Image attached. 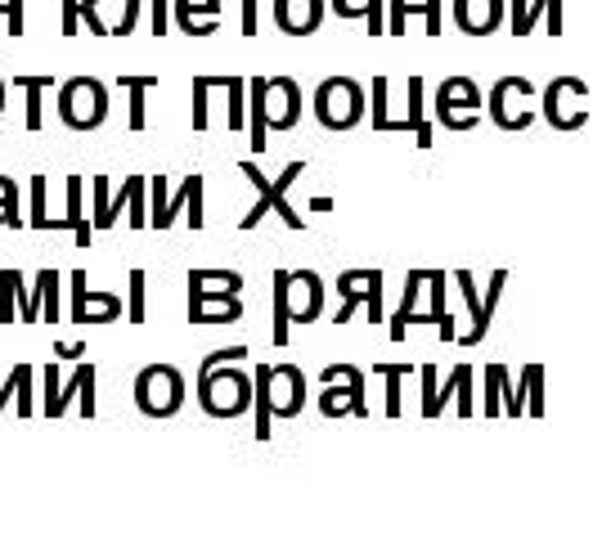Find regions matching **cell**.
<instances>
[{"label": "cell", "mask_w": 602, "mask_h": 539, "mask_svg": "<svg viewBox=\"0 0 602 539\" xmlns=\"http://www.w3.org/2000/svg\"><path fill=\"white\" fill-rule=\"evenodd\" d=\"M247 360V347H225V351H212L203 364H198V382H193V395H198V410L208 419H239L252 410L256 400V378L243 373L239 364Z\"/></svg>", "instance_id": "obj_1"}, {"label": "cell", "mask_w": 602, "mask_h": 539, "mask_svg": "<svg viewBox=\"0 0 602 539\" xmlns=\"http://www.w3.org/2000/svg\"><path fill=\"white\" fill-rule=\"evenodd\" d=\"M256 441H271L275 419H297L306 404V373L297 364H256Z\"/></svg>", "instance_id": "obj_2"}, {"label": "cell", "mask_w": 602, "mask_h": 539, "mask_svg": "<svg viewBox=\"0 0 602 539\" xmlns=\"http://www.w3.org/2000/svg\"><path fill=\"white\" fill-rule=\"evenodd\" d=\"M297 117H302V86L293 77H252L247 82L252 154L265 149V130H293Z\"/></svg>", "instance_id": "obj_3"}, {"label": "cell", "mask_w": 602, "mask_h": 539, "mask_svg": "<svg viewBox=\"0 0 602 539\" xmlns=\"http://www.w3.org/2000/svg\"><path fill=\"white\" fill-rule=\"evenodd\" d=\"M275 347H288L293 324H315L324 315V279L315 270H275Z\"/></svg>", "instance_id": "obj_4"}, {"label": "cell", "mask_w": 602, "mask_h": 539, "mask_svg": "<svg viewBox=\"0 0 602 539\" xmlns=\"http://www.w3.org/2000/svg\"><path fill=\"white\" fill-rule=\"evenodd\" d=\"M239 171H243V176L252 180V189H256L252 212L239 221V230H243V234H247V230H256V225L265 221V212H279V221H284L288 230H306L302 212L288 202V189H293V180H302L306 162H288V167H284V176H275V180H265V171H261L256 162H239Z\"/></svg>", "instance_id": "obj_5"}, {"label": "cell", "mask_w": 602, "mask_h": 539, "mask_svg": "<svg viewBox=\"0 0 602 539\" xmlns=\"http://www.w3.org/2000/svg\"><path fill=\"white\" fill-rule=\"evenodd\" d=\"M184 373L176 364H145L136 373V404L145 419H176L184 410Z\"/></svg>", "instance_id": "obj_6"}, {"label": "cell", "mask_w": 602, "mask_h": 539, "mask_svg": "<svg viewBox=\"0 0 602 539\" xmlns=\"http://www.w3.org/2000/svg\"><path fill=\"white\" fill-rule=\"evenodd\" d=\"M59 117L68 130H95L108 117V86L99 77H68L59 86Z\"/></svg>", "instance_id": "obj_7"}, {"label": "cell", "mask_w": 602, "mask_h": 539, "mask_svg": "<svg viewBox=\"0 0 602 539\" xmlns=\"http://www.w3.org/2000/svg\"><path fill=\"white\" fill-rule=\"evenodd\" d=\"M324 395H319V414L324 419H369V404H365V373L356 364H328L319 373Z\"/></svg>", "instance_id": "obj_8"}, {"label": "cell", "mask_w": 602, "mask_h": 539, "mask_svg": "<svg viewBox=\"0 0 602 539\" xmlns=\"http://www.w3.org/2000/svg\"><path fill=\"white\" fill-rule=\"evenodd\" d=\"M315 117L328 130H351L365 117V91L351 77H324L315 91Z\"/></svg>", "instance_id": "obj_9"}, {"label": "cell", "mask_w": 602, "mask_h": 539, "mask_svg": "<svg viewBox=\"0 0 602 539\" xmlns=\"http://www.w3.org/2000/svg\"><path fill=\"white\" fill-rule=\"evenodd\" d=\"M482 108V91L473 77H445L436 91V117L445 130H473Z\"/></svg>", "instance_id": "obj_10"}, {"label": "cell", "mask_w": 602, "mask_h": 539, "mask_svg": "<svg viewBox=\"0 0 602 539\" xmlns=\"http://www.w3.org/2000/svg\"><path fill=\"white\" fill-rule=\"evenodd\" d=\"M454 284H458V293L467 297V310H473V328H467L458 342H463V347H477L482 337L490 332L495 302H499V293L508 288V270H495V279H490V293H486V297H477V284H473V275H467V270H454Z\"/></svg>", "instance_id": "obj_11"}, {"label": "cell", "mask_w": 602, "mask_h": 539, "mask_svg": "<svg viewBox=\"0 0 602 539\" xmlns=\"http://www.w3.org/2000/svg\"><path fill=\"white\" fill-rule=\"evenodd\" d=\"M338 293H342L338 324H347L356 315V306L369 310V324H382V270H347L338 279Z\"/></svg>", "instance_id": "obj_12"}, {"label": "cell", "mask_w": 602, "mask_h": 539, "mask_svg": "<svg viewBox=\"0 0 602 539\" xmlns=\"http://www.w3.org/2000/svg\"><path fill=\"white\" fill-rule=\"evenodd\" d=\"M193 193H203V176H198V171L180 180L176 198L167 193V176H154V180H149V225H154V230H171V225H176V216H180V212H189Z\"/></svg>", "instance_id": "obj_13"}, {"label": "cell", "mask_w": 602, "mask_h": 539, "mask_svg": "<svg viewBox=\"0 0 602 539\" xmlns=\"http://www.w3.org/2000/svg\"><path fill=\"white\" fill-rule=\"evenodd\" d=\"M68 404H77V414L82 419H95V364H77L68 373V382H59V391L45 400V419H59V414H68Z\"/></svg>", "instance_id": "obj_14"}, {"label": "cell", "mask_w": 602, "mask_h": 539, "mask_svg": "<svg viewBox=\"0 0 602 539\" xmlns=\"http://www.w3.org/2000/svg\"><path fill=\"white\" fill-rule=\"evenodd\" d=\"M122 310L126 306L117 293H91L86 270H73V310H68L73 324H113V319H122Z\"/></svg>", "instance_id": "obj_15"}, {"label": "cell", "mask_w": 602, "mask_h": 539, "mask_svg": "<svg viewBox=\"0 0 602 539\" xmlns=\"http://www.w3.org/2000/svg\"><path fill=\"white\" fill-rule=\"evenodd\" d=\"M82 193H86V180H82V176H68V212L50 216V230H45V234H73L77 247H91L95 221H86V212H82V202H86Z\"/></svg>", "instance_id": "obj_16"}, {"label": "cell", "mask_w": 602, "mask_h": 539, "mask_svg": "<svg viewBox=\"0 0 602 539\" xmlns=\"http://www.w3.org/2000/svg\"><path fill=\"white\" fill-rule=\"evenodd\" d=\"M454 23L467 36H490L504 28V0H454Z\"/></svg>", "instance_id": "obj_17"}, {"label": "cell", "mask_w": 602, "mask_h": 539, "mask_svg": "<svg viewBox=\"0 0 602 539\" xmlns=\"http://www.w3.org/2000/svg\"><path fill=\"white\" fill-rule=\"evenodd\" d=\"M324 23V0H275V28L284 36H315Z\"/></svg>", "instance_id": "obj_18"}, {"label": "cell", "mask_w": 602, "mask_h": 539, "mask_svg": "<svg viewBox=\"0 0 602 539\" xmlns=\"http://www.w3.org/2000/svg\"><path fill=\"white\" fill-rule=\"evenodd\" d=\"M171 28H180L184 36H212L221 28V0H176Z\"/></svg>", "instance_id": "obj_19"}, {"label": "cell", "mask_w": 602, "mask_h": 539, "mask_svg": "<svg viewBox=\"0 0 602 539\" xmlns=\"http://www.w3.org/2000/svg\"><path fill=\"white\" fill-rule=\"evenodd\" d=\"M567 95H589V86L580 82V77H553L549 86H545V117H549V126H558V130H580L584 126V113H562V99Z\"/></svg>", "instance_id": "obj_20"}, {"label": "cell", "mask_w": 602, "mask_h": 539, "mask_svg": "<svg viewBox=\"0 0 602 539\" xmlns=\"http://www.w3.org/2000/svg\"><path fill=\"white\" fill-rule=\"evenodd\" d=\"M243 319L239 293L230 297H189V324H234Z\"/></svg>", "instance_id": "obj_21"}, {"label": "cell", "mask_w": 602, "mask_h": 539, "mask_svg": "<svg viewBox=\"0 0 602 539\" xmlns=\"http://www.w3.org/2000/svg\"><path fill=\"white\" fill-rule=\"evenodd\" d=\"M243 293L239 270H189V297H230Z\"/></svg>", "instance_id": "obj_22"}, {"label": "cell", "mask_w": 602, "mask_h": 539, "mask_svg": "<svg viewBox=\"0 0 602 539\" xmlns=\"http://www.w3.org/2000/svg\"><path fill=\"white\" fill-rule=\"evenodd\" d=\"M59 279V270H36V284L28 288L23 275H19V319L23 324H36L45 319V297H50V284Z\"/></svg>", "instance_id": "obj_23"}, {"label": "cell", "mask_w": 602, "mask_h": 539, "mask_svg": "<svg viewBox=\"0 0 602 539\" xmlns=\"http://www.w3.org/2000/svg\"><path fill=\"white\" fill-rule=\"evenodd\" d=\"M427 284V270H410V279H405V302H400V310L391 315V342H405V332H410V319L419 310V288Z\"/></svg>", "instance_id": "obj_24"}, {"label": "cell", "mask_w": 602, "mask_h": 539, "mask_svg": "<svg viewBox=\"0 0 602 539\" xmlns=\"http://www.w3.org/2000/svg\"><path fill=\"white\" fill-rule=\"evenodd\" d=\"M467 391H473V369H467V364H458L454 373H450V382H445V391H436V404H432V419L445 410V400H454L458 395V414L463 419H473V395H467Z\"/></svg>", "instance_id": "obj_25"}, {"label": "cell", "mask_w": 602, "mask_h": 539, "mask_svg": "<svg viewBox=\"0 0 602 539\" xmlns=\"http://www.w3.org/2000/svg\"><path fill=\"white\" fill-rule=\"evenodd\" d=\"M122 189H126V216H130V230H145V225H149V180H145V176H126Z\"/></svg>", "instance_id": "obj_26"}, {"label": "cell", "mask_w": 602, "mask_h": 539, "mask_svg": "<svg viewBox=\"0 0 602 539\" xmlns=\"http://www.w3.org/2000/svg\"><path fill=\"white\" fill-rule=\"evenodd\" d=\"M14 91L28 95V130H41V126H45V117H41L45 91H59L54 77H14Z\"/></svg>", "instance_id": "obj_27"}, {"label": "cell", "mask_w": 602, "mask_h": 539, "mask_svg": "<svg viewBox=\"0 0 602 539\" xmlns=\"http://www.w3.org/2000/svg\"><path fill=\"white\" fill-rule=\"evenodd\" d=\"M117 91L130 95V130H145V99L158 91V77H117Z\"/></svg>", "instance_id": "obj_28"}, {"label": "cell", "mask_w": 602, "mask_h": 539, "mask_svg": "<svg viewBox=\"0 0 602 539\" xmlns=\"http://www.w3.org/2000/svg\"><path fill=\"white\" fill-rule=\"evenodd\" d=\"M427 288H432V315H436V328H441V342H454V315L445 306V270H427Z\"/></svg>", "instance_id": "obj_29"}, {"label": "cell", "mask_w": 602, "mask_h": 539, "mask_svg": "<svg viewBox=\"0 0 602 539\" xmlns=\"http://www.w3.org/2000/svg\"><path fill=\"white\" fill-rule=\"evenodd\" d=\"M405 130L419 135V149H432V126L423 121V77H410V117Z\"/></svg>", "instance_id": "obj_30"}, {"label": "cell", "mask_w": 602, "mask_h": 539, "mask_svg": "<svg viewBox=\"0 0 602 539\" xmlns=\"http://www.w3.org/2000/svg\"><path fill=\"white\" fill-rule=\"evenodd\" d=\"M338 19H369V36H382L387 23H382V0H365V6H351V0H332Z\"/></svg>", "instance_id": "obj_31"}, {"label": "cell", "mask_w": 602, "mask_h": 539, "mask_svg": "<svg viewBox=\"0 0 602 539\" xmlns=\"http://www.w3.org/2000/svg\"><path fill=\"white\" fill-rule=\"evenodd\" d=\"M19 202H23L19 184H14L10 176H0V225H10V230H23V225H28L23 212H19Z\"/></svg>", "instance_id": "obj_32"}, {"label": "cell", "mask_w": 602, "mask_h": 539, "mask_svg": "<svg viewBox=\"0 0 602 539\" xmlns=\"http://www.w3.org/2000/svg\"><path fill=\"white\" fill-rule=\"evenodd\" d=\"M562 6V0H535V6H526V0H513V36H530L535 32V19H540V10H553Z\"/></svg>", "instance_id": "obj_33"}, {"label": "cell", "mask_w": 602, "mask_h": 539, "mask_svg": "<svg viewBox=\"0 0 602 539\" xmlns=\"http://www.w3.org/2000/svg\"><path fill=\"white\" fill-rule=\"evenodd\" d=\"M225 113H230V130H243V121H247V82L243 77H225Z\"/></svg>", "instance_id": "obj_34"}, {"label": "cell", "mask_w": 602, "mask_h": 539, "mask_svg": "<svg viewBox=\"0 0 602 539\" xmlns=\"http://www.w3.org/2000/svg\"><path fill=\"white\" fill-rule=\"evenodd\" d=\"M145 270H130L126 275V319L130 324H145V315H149V306H145Z\"/></svg>", "instance_id": "obj_35"}, {"label": "cell", "mask_w": 602, "mask_h": 539, "mask_svg": "<svg viewBox=\"0 0 602 539\" xmlns=\"http://www.w3.org/2000/svg\"><path fill=\"white\" fill-rule=\"evenodd\" d=\"M378 378H387V419H400V378H410V364H378Z\"/></svg>", "instance_id": "obj_36"}, {"label": "cell", "mask_w": 602, "mask_h": 539, "mask_svg": "<svg viewBox=\"0 0 602 539\" xmlns=\"http://www.w3.org/2000/svg\"><path fill=\"white\" fill-rule=\"evenodd\" d=\"M45 189H50V184H45V176H32V184H28V202H32V216H28V225H32V230H41V234L50 230V208H45Z\"/></svg>", "instance_id": "obj_37"}, {"label": "cell", "mask_w": 602, "mask_h": 539, "mask_svg": "<svg viewBox=\"0 0 602 539\" xmlns=\"http://www.w3.org/2000/svg\"><path fill=\"white\" fill-rule=\"evenodd\" d=\"M221 86V77H193V130H208V99Z\"/></svg>", "instance_id": "obj_38"}, {"label": "cell", "mask_w": 602, "mask_h": 539, "mask_svg": "<svg viewBox=\"0 0 602 539\" xmlns=\"http://www.w3.org/2000/svg\"><path fill=\"white\" fill-rule=\"evenodd\" d=\"M91 189H95V230L117 225V221H113V184H108V176H95Z\"/></svg>", "instance_id": "obj_39"}, {"label": "cell", "mask_w": 602, "mask_h": 539, "mask_svg": "<svg viewBox=\"0 0 602 539\" xmlns=\"http://www.w3.org/2000/svg\"><path fill=\"white\" fill-rule=\"evenodd\" d=\"M19 306V270H0V319L14 324V310Z\"/></svg>", "instance_id": "obj_40"}, {"label": "cell", "mask_w": 602, "mask_h": 539, "mask_svg": "<svg viewBox=\"0 0 602 539\" xmlns=\"http://www.w3.org/2000/svg\"><path fill=\"white\" fill-rule=\"evenodd\" d=\"M410 14H423V19H427V0H423V6H410V0H391L387 32H391V36H400V32H405V19H410Z\"/></svg>", "instance_id": "obj_41"}, {"label": "cell", "mask_w": 602, "mask_h": 539, "mask_svg": "<svg viewBox=\"0 0 602 539\" xmlns=\"http://www.w3.org/2000/svg\"><path fill=\"white\" fill-rule=\"evenodd\" d=\"M14 378H19V419H32V414H36V404H32V378H36V369H32V364H19Z\"/></svg>", "instance_id": "obj_42"}, {"label": "cell", "mask_w": 602, "mask_h": 539, "mask_svg": "<svg viewBox=\"0 0 602 539\" xmlns=\"http://www.w3.org/2000/svg\"><path fill=\"white\" fill-rule=\"evenodd\" d=\"M521 378H526V387H530V419H540V414H545V369L530 364Z\"/></svg>", "instance_id": "obj_43"}, {"label": "cell", "mask_w": 602, "mask_h": 539, "mask_svg": "<svg viewBox=\"0 0 602 539\" xmlns=\"http://www.w3.org/2000/svg\"><path fill=\"white\" fill-rule=\"evenodd\" d=\"M508 382V369L504 364H490L486 369V414H499V391Z\"/></svg>", "instance_id": "obj_44"}, {"label": "cell", "mask_w": 602, "mask_h": 539, "mask_svg": "<svg viewBox=\"0 0 602 539\" xmlns=\"http://www.w3.org/2000/svg\"><path fill=\"white\" fill-rule=\"evenodd\" d=\"M373 130H391V117H387V77H373Z\"/></svg>", "instance_id": "obj_45"}, {"label": "cell", "mask_w": 602, "mask_h": 539, "mask_svg": "<svg viewBox=\"0 0 602 539\" xmlns=\"http://www.w3.org/2000/svg\"><path fill=\"white\" fill-rule=\"evenodd\" d=\"M59 10H63L59 32H63V36H77V32H82V0H59Z\"/></svg>", "instance_id": "obj_46"}, {"label": "cell", "mask_w": 602, "mask_h": 539, "mask_svg": "<svg viewBox=\"0 0 602 539\" xmlns=\"http://www.w3.org/2000/svg\"><path fill=\"white\" fill-rule=\"evenodd\" d=\"M0 23L10 28V36H23V0H0Z\"/></svg>", "instance_id": "obj_47"}, {"label": "cell", "mask_w": 602, "mask_h": 539, "mask_svg": "<svg viewBox=\"0 0 602 539\" xmlns=\"http://www.w3.org/2000/svg\"><path fill=\"white\" fill-rule=\"evenodd\" d=\"M82 19H86V32H95V36H113V28L99 19V0H82Z\"/></svg>", "instance_id": "obj_48"}, {"label": "cell", "mask_w": 602, "mask_h": 539, "mask_svg": "<svg viewBox=\"0 0 602 539\" xmlns=\"http://www.w3.org/2000/svg\"><path fill=\"white\" fill-rule=\"evenodd\" d=\"M419 382H423V419H432V404H436V369H419Z\"/></svg>", "instance_id": "obj_49"}, {"label": "cell", "mask_w": 602, "mask_h": 539, "mask_svg": "<svg viewBox=\"0 0 602 539\" xmlns=\"http://www.w3.org/2000/svg\"><path fill=\"white\" fill-rule=\"evenodd\" d=\"M243 36H256L261 32V10H256V0H243V23H239Z\"/></svg>", "instance_id": "obj_50"}, {"label": "cell", "mask_w": 602, "mask_h": 539, "mask_svg": "<svg viewBox=\"0 0 602 539\" xmlns=\"http://www.w3.org/2000/svg\"><path fill=\"white\" fill-rule=\"evenodd\" d=\"M427 36H441V0H427Z\"/></svg>", "instance_id": "obj_51"}, {"label": "cell", "mask_w": 602, "mask_h": 539, "mask_svg": "<svg viewBox=\"0 0 602 539\" xmlns=\"http://www.w3.org/2000/svg\"><path fill=\"white\" fill-rule=\"evenodd\" d=\"M59 356H63V360H82L86 347H82V342H59Z\"/></svg>", "instance_id": "obj_52"}, {"label": "cell", "mask_w": 602, "mask_h": 539, "mask_svg": "<svg viewBox=\"0 0 602 539\" xmlns=\"http://www.w3.org/2000/svg\"><path fill=\"white\" fill-rule=\"evenodd\" d=\"M0 99H6V82H0Z\"/></svg>", "instance_id": "obj_53"}, {"label": "cell", "mask_w": 602, "mask_h": 539, "mask_svg": "<svg viewBox=\"0 0 602 539\" xmlns=\"http://www.w3.org/2000/svg\"><path fill=\"white\" fill-rule=\"evenodd\" d=\"M0 113H6V99H0Z\"/></svg>", "instance_id": "obj_54"}]
</instances>
